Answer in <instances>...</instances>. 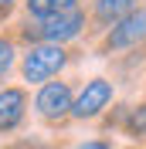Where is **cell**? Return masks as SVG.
I'll return each mask as SVG.
<instances>
[{
  "label": "cell",
  "mask_w": 146,
  "mask_h": 149,
  "mask_svg": "<svg viewBox=\"0 0 146 149\" xmlns=\"http://www.w3.org/2000/svg\"><path fill=\"white\" fill-rule=\"evenodd\" d=\"M82 27H85V10L75 7V10H65V14H55V17H44L37 24H27L24 37L37 41V44H65V41L82 34Z\"/></svg>",
  "instance_id": "obj_1"
},
{
  "label": "cell",
  "mask_w": 146,
  "mask_h": 149,
  "mask_svg": "<svg viewBox=\"0 0 146 149\" xmlns=\"http://www.w3.org/2000/svg\"><path fill=\"white\" fill-rule=\"evenodd\" d=\"M65 65H68L65 44H31L27 54L20 58V74H24V81H31V85H44V81H51Z\"/></svg>",
  "instance_id": "obj_2"
},
{
  "label": "cell",
  "mask_w": 146,
  "mask_h": 149,
  "mask_svg": "<svg viewBox=\"0 0 146 149\" xmlns=\"http://www.w3.org/2000/svg\"><path fill=\"white\" fill-rule=\"evenodd\" d=\"M146 37V7L129 10L126 17H119L116 24H109V34L102 41V51H129Z\"/></svg>",
  "instance_id": "obj_3"
},
{
  "label": "cell",
  "mask_w": 146,
  "mask_h": 149,
  "mask_svg": "<svg viewBox=\"0 0 146 149\" xmlns=\"http://www.w3.org/2000/svg\"><path fill=\"white\" fill-rule=\"evenodd\" d=\"M34 109L44 122H65L72 115V88H68V81H44L34 95Z\"/></svg>",
  "instance_id": "obj_4"
},
{
  "label": "cell",
  "mask_w": 146,
  "mask_h": 149,
  "mask_svg": "<svg viewBox=\"0 0 146 149\" xmlns=\"http://www.w3.org/2000/svg\"><path fill=\"white\" fill-rule=\"evenodd\" d=\"M112 95H116V92H112V81L92 78V81L82 85L78 98H72V115H75V119H95V115H102V112L109 109Z\"/></svg>",
  "instance_id": "obj_5"
},
{
  "label": "cell",
  "mask_w": 146,
  "mask_h": 149,
  "mask_svg": "<svg viewBox=\"0 0 146 149\" xmlns=\"http://www.w3.org/2000/svg\"><path fill=\"white\" fill-rule=\"evenodd\" d=\"M27 119V92L20 85L0 88V132L20 129V122Z\"/></svg>",
  "instance_id": "obj_6"
},
{
  "label": "cell",
  "mask_w": 146,
  "mask_h": 149,
  "mask_svg": "<svg viewBox=\"0 0 146 149\" xmlns=\"http://www.w3.org/2000/svg\"><path fill=\"white\" fill-rule=\"evenodd\" d=\"M136 7H139V0H95L92 17L99 24H116L119 17H126L129 10H136Z\"/></svg>",
  "instance_id": "obj_7"
},
{
  "label": "cell",
  "mask_w": 146,
  "mask_h": 149,
  "mask_svg": "<svg viewBox=\"0 0 146 149\" xmlns=\"http://www.w3.org/2000/svg\"><path fill=\"white\" fill-rule=\"evenodd\" d=\"M24 7L34 20H44V17H55V14H65V10H75L78 0H24Z\"/></svg>",
  "instance_id": "obj_8"
},
{
  "label": "cell",
  "mask_w": 146,
  "mask_h": 149,
  "mask_svg": "<svg viewBox=\"0 0 146 149\" xmlns=\"http://www.w3.org/2000/svg\"><path fill=\"white\" fill-rule=\"evenodd\" d=\"M126 132L133 139H146V102L136 105V109H129L126 115Z\"/></svg>",
  "instance_id": "obj_9"
},
{
  "label": "cell",
  "mask_w": 146,
  "mask_h": 149,
  "mask_svg": "<svg viewBox=\"0 0 146 149\" xmlns=\"http://www.w3.org/2000/svg\"><path fill=\"white\" fill-rule=\"evenodd\" d=\"M14 58H17V47L10 37H0V78H7L10 68H14Z\"/></svg>",
  "instance_id": "obj_10"
},
{
  "label": "cell",
  "mask_w": 146,
  "mask_h": 149,
  "mask_svg": "<svg viewBox=\"0 0 146 149\" xmlns=\"http://www.w3.org/2000/svg\"><path fill=\"white\" fill-rule=\"evenodd\" d=\"M14 7H17V0H0V20H7L14 14Z\"/></svg>",
  "instance_id": "obj_11"
},
{
  "label": "cell",
  "mask_w": 146,
  "mask_h": 149,
  "mask_svg": "<svg viewBox=\"0 0 146 149\" xmlns=\"http://www.w3.org/2000/svg\"><path fill=\"white\" fill-rule=\"evenodd\" d=\"M78 149H109V142L105 139H88V142H82Z\"/></svg>",
  "instance_id": "obj_12"
},
{
  "label": "cell",
  "mask_w": 146,
  "mask_h": 149,
  "mask_svg": "<svg viewBox=\"0 0 146 149\" xmlns=\"http://www.w3.org/2000/svg\"><path fill=\"white\" fill-rule=\"evenodd\" d=\"M44 149H55V146H44Z\"/></svg>",
  "instance_id": "obj_13"
}]
</instances>
